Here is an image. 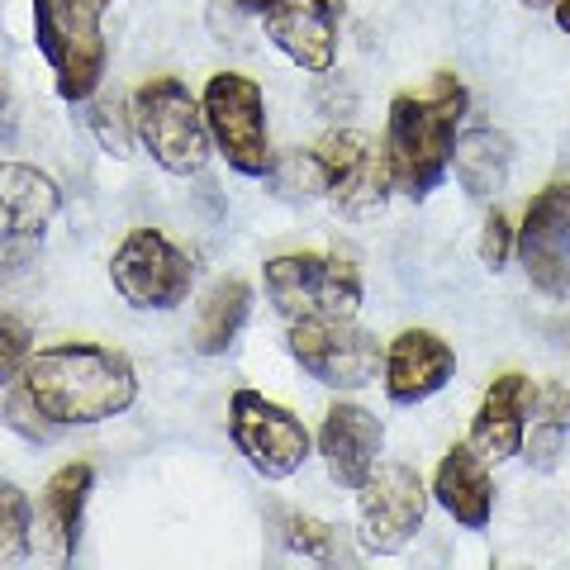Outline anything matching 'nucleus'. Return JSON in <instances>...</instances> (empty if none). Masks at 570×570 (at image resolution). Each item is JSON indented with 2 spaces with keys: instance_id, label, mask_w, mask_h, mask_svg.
Instances as JSON below:
<instances>
[{
  "instance_id": "nucleus-1",
  "label": "nucleus",
  "mask_w": 570,
  "mask_h": 570,
  "mask_svg": "<svg viewBox=\"0 0 570 570\" xmlns=\"http://www.w3.org/2000/svg\"><path fill=\"white\" fill-rule=\"evenodd\" d=\"M24 395L52 428H81L124 414L138 400L134 362L100 343H52L24 366Z\"/></svg>"
},
{
  "instance_id": "nucleus-2",
  "label": "nucleus",
  "mask_w": 570,
  "mask_h": 570,
  "mask_svg": "<svg viewBox=\"0 0 570 570\" xmlns=\"http://www.w3.org/2000/svg\"><path fill=\"white\" fill-rule=\"evenodd\" d=\"M466 115V86L452 71H438L423 96H395L385 119V153L390 171H395V190L409 200H423L442 186L452 171L456 129Z\"/></svg>"
},
{
  "instance_id": "nucleus-3",
  "label": "nucleus",
  "mask_w": 570,
  "mask_h": 570,
  "mask_svg": "<svg viewBox=\"0 0 570 570\" xmlns=\"http://www.w3.org/2000/svg\"><path fill=\"white\" fill-rule=\"evenodd\" d=\"M134 134L148 148V157L171 176H195L209 153V124L200 96H190V86L181 77H148L134 91Z\"/></svg>"
},
{
  "instance_id": "nucleus-4",
  "label": "nucleus",
  "mask_w": 570,
  "mask_h": 570,
  "mask_svg": "<svg viewBox=\"0 0 570 570\" xmlns=\"http://www.w3.org/2000/svg\"><path fill=\"white\" fill-rule=\"evenodd\" d=\"M266 299L285 324L295 318H356L362 309V272L333 253H285L266 262Z\"/></svg>"
},
{
  "instance_id": "nucleus-5",
  "label": "nucleus",
  "mask_w": 570,
  "mask_h": 570,
  "mask_svg": "<svg viewBox=\"0 0 570 570\" xmlns=\"http://www.w3.org/2000/svg\"><path fill=\"white\" fill-rule=\"evenodd\" d=\"M205 124L214 138V153L224 157L238 176H272L276 153L266 134V96L243 71H214L205 81Z\"/></svg>"
},
{
  "instance_id": "nucleus-6",
  "label": "nucleus",
  "mask_w": 570,
  "mask_h": 570,
  "mask_svg": "<svg viewBox=\"0 0 570 570\" xmlns=\"http://www.w3.org/2000/svg\"><path fill=\"white\" fill-rule=\"evenodd\" d=\"M428 513V485L409 461H376L371 475L356 485V538L371 557H395L414 542Z\"/></svg>"
},
{
  "instance_id": "nucleus-7",
  "label": "nucleus",
  "mask_w": 570,
  "mask_h": 570,
  "mask_svg": "<svg viewBox=\"0 0 570 570\" xmlns=\"http://www.w3.org/2000/svg\"><path fill=\"white\" fill-rule=\"evenodd\" d=\"M58 205L62 195L52 176L24 163H0V291L33 266Z\"/></svg>"
},
{
  "instance_id": "nucleus-8",
  "label": "nucleus",
  "mask_w": 570,
  "mask_h": 570,
  "mask_svg": "<svg viewBox=\"0 0 570 570\" xmlns=\"http://www.w3.org/2000/svg\"><path fill=\"white\" fill-rule=\"evenodd\" d=\"M291 356L328 390H362L385 371V352L356 318H295Z\"/></svg>"
},
{
  "instance_id": "nucleus-9",
  "label": "nucleus",
  "mask_w": 570,
  "mask_h": 570,
  "mask_svg": "<svg viewBox=\"0 0 570 570\" xmlns=\"http://www.w3.org/2000/svg\"><path fill=\"white\" fill-rule=\"evenodd\" d=\"M314 167L318 186L333 195V205L343 214H376L385 205V195L395 190V171H390L385 142H376L362 129H333L314 142Z\"/></svg>"
},
{
  "instance_id": "nucleus-10",
  "label": "nucleus",
  "mask_w": 570,
  "mask_h": 570,
  "mask_svg": "<svg viewBox=\"0 0 570 570\" xmlns=\"http://www.w3.org/2000/svg\"><path fill=\"white\" fill-rule=\"evenodd\" d=\"M228 433H234V448L247 456V466L266 480L295 475L314 448L309 428L285 404L257 395V390H234V400H228Z\"/></svg>"
},
{
  "instance_id": "nucleus-11",
  "label": "nucleus",
  "mask_w": 570,
  "mask_h": 570,
  "mask_svg": "<svg viewBox=\"0 0 570 570\" xmlns=\"http://www.w3.org/2000/svg\"><path fill=\"white\" fill-rule=\"evenodd\" d=\"M110 281L124 295V305H134V309H176V305H186V295L195 285V266L167 234L134 228L115 247Z\"/></svg>"
},
{
  "instance_id": "nucleus-12",
  "label": "nucleus",
  "mask_w": 570,
  "mask_h": 570,
  "mask_svg": "<svg viewBox=\"0 0 570 570\" xmlns=\"http://www.w3.org/2000/svg\"><path fill=\"white\" fill-rule=\"evenodd\" d=\"M513 257L542 295H570V181H551L528 200L523 228L513 238Z\"/></svg>"
},
{
  "instance_id": "nucleus-13",
  "label": "nucleus",
  "mask_w": 570,
  "mask_h": 570,
  "mask_svg": "<svg viewBox=\"0 0 570 570\" xmlns=\"http://www.w3.org/2000/svg\"><path fill=\"white\" fill-rule=\"evenodd\" d=\"M266 39L305 71H328L337 62V29H343V0H276L262 14Z\"/></svg>"
},
{
  "instance_id": "nucleus-14",
  "label": "nucleus",
  "mask_w": 570,
  "mask_h": 570,
  "mask_svg": "<svg viewBox=\"0 0 570 570\" xmlns=\"http://www.w3.org/2000/svg\"><path fill=\"white\" fill-rule=\"evenodd\" d=\"M318 456H324L333 485L356 490L385 456V423L362 404L337 400L324 414V428H318Z\"/></svg>"
},
{
  "instance_id": "nucleus-15",
  "label": "nucleus",
  "mask_w": 570,
  "mask_h": 570,
  "mask_svg": "<svg viewBox=\"0 0 570 570\" xmlns=\"http://www.w3.org/2000/svg\"><path fill=\"white\" fill-rule=\"evenodd\" d=\"M456 376V352L433 328H404L385 347V395L390 404H423Z\"/></svg>"
},
{
  "instance_id": "nucleus-16",
  "label": "nucleus",
  "mask_w": 570,
  "mask_h": 570,
  "mask_svg": "<svg viewBox=\"0 0 570 570\" xmlns=\"http://www.w3.org/2000/svg\"><path fill=\"white\" fill-rule=\"evenodd\" d=\"M532 395H538V385H532L523 371H504V376L490 381L485 400H480L475 419H471V448L485 461H509L523 452Z\"/></svg>"
},
{
  "instance_id": "nucleus-17",
  "label": "nucleus",
  "mask_w": 570,
  "mask_h": 570,
  "mask_svg": "<svg viewBox=\"0 0 570 570\" xmlns=\"http://www.w3.org/2000/svg\"><path fill=\"white\" fill-rule=\"evenodd\" d=\"M96 471L91 461H67L62 471H52V480L39 494V509H33V547L48 551L52 561H71L81 538V513L86 499H91Z\"/></svg>"
},
{
  "instance_id": "nucleus-18",
  "label": "nucleus",
  "mask_w": 570,
  "mask_h": 570,
  "mask_svg": "<svg viewBox=\"0 0 570 570\" xmlns=\"http://www.w3.org/2000/svg\"><path fill=\"white\" fill-rule=\"evenodd\" d=\"M433 499L452 513L461 528H485L494 519L490 461L480 456L471 442H456V448H448V456L438 461V475H433Z\"/></svg>"
},
{
  "instance_id": "nucleus-19",
  "label": "nucleus",
  "mask_w": 570,
  "mask_h": 570,
  "mask_svg": "<svg viewBox=\"0 0 570 570\" xmlns=\"http://www.w3.org/2000/svg\"><path fill=\"white\" fill-rule=\"evenodd\" d=\"M105 58H110V48H105L100 24H62V43L48 62L58 77V96L67 105L91 100L105 81Z\"/></svg>"
},
{
  "instance_id": "nucleus-20",
  "label": "nucleus",
  "mask_w": 570,
  "mask_h": 570,
  "mask_svg": "<svg viewBox=\"0 0 570 570\" xmlns=\"http://www.w3.org/2000/svg\"><path fill=\"white\" fill-rule=\"evenodd\" d=\"M452 167L456 181L466 186V195L475 200H490V195L504 190L509 167H513V142L499 129H466L452 148Z\"/></svg>"
},
{
  "instance_id": "nucleus-21",
  "label": "nucleus",
  "mask_w": 570,
  "mask_h": 570,
  "mask_svg": "<svg viewBox=\"0 0 570 570\" xmlns=\"http://www.w3.org/2000/svg\"><path fill=\"white\" fill-rule=\"evenodd\" d=\"M253 314V285L228 276V281H214L205 305H200V318H195V352L200 356H219L238 343V333Z\"/></svg>"
},
{
  "instance_id": "nucleus-22",
  "label": "nucleus",
  "mask_w": 570,
  "mask_h": 570,
  "mask_svg": "<svg viewBox=\"0 0 570 570\" xmlns=\"http://www.w3.org/2000/svg\"><path fill=\"white\" fill-rule=\"evenodd\" d=\"M570 438V385H542L532 395V423L523 433V448H528V461L538 471H551L561 461V448Z\"/></svg>"
},
{
  "instance_id": "nucleus-23",
  "label": "nucleus",
  "mask_w": 570,
  "mask_h": 570,
  "mask_svg": "<svg viewBox=\"0 0 570 570\" xmlns=\"http://www.w3.org/2000/svg\"><path fill=\"white\" fill-rule=\"evenodd\" d=\"M33 551V504L14 480H0V561H24Z\"/></svg>"
},
{
  "instance_id": "nucleus-24",
  "label": "nucleus",
  "mask_w": 570,
  "mask_h": 570,
  "mask_svg": "<svg viewBox=\"0 0 570 570\" xmlns=\"http://www.w3.org/2000/svg\"><path fill=\"white\" fill-rule=\"evenodd\" d=\"M91 134L100 138V148L105 153H115V157H129L134 148V105H124L119 96H91Z\"/></svg>"
},
{
  "instance_id": "nucleus-25",
  "label": "nucleus",
  "mask_w": 570,
  "mask_h": 570,
  "mask_svg": "<svg viewBox=\"0 0 570 570\" xmlns=\"http://www.w3.org/2000/svg\"><path fill=\"white\" fill-rule=\"evenodd\" d=\"M281 532L291 551H305L309 561H333V528L324 519H314V513H285Z\"/></svg>"
},
{
  "instance_id": "nucleus-26",
  "label": "nucleus",
  "mask_w": 570,
  "mask_h": 570,
  "mask_svg": "<svg viewBox=\"0 0 570 570\" xmlns=\"http://www.w3.org/2000/svg\"><path fill=\"white\" fill-rule=\"evenodd\" d=\"M33 356V333L20 314H0V385L20 381Z\"/></svg>"
},
{
  "instance_id": "nucleus-27",
  "label": "nucleus",
  "mask_w": 570,
  "mask_h": 570,
  "mask_svg": "<svg viewBox=\"0 0 570 570\" xmlns=\"http://www.w3.org/2000/svg\"><path fill=\"white\" fill-rule=\"evenodd\" d=\"M6 423L14 428V433H24L29 442H43L52 433V423L39 414V404H33L24 395V385L20 381H10V395H6Z\"/></svg>"
},
{
  "instance_id": "nucleus-28",
  "label": "nucleus",
  "mask_w": 570,
  "mask_h": 570,
  "mask_svg": "<svg viewBox=\"0 0 570 570\" xmlns=\"http://www.w3.org/2000/svg\"><path fill=\"white\" fill-rule=\"evenodd\" d=\"M513 238H519V228H509V214L504 209H490L485 214V234H480V257H485V266H504L513 257Z\"/></svg>"
},
{
  "instance_id": "nucleus-29",
  "label": "nucleus",
  "mask_w": 570,
  "mask_h": 570,
  "mask_svg": "<svg viewBox=\"0 0 570 570\" xmlns=\"http://www.w3.org/2000/svg\"><path fill=\"white\" fill-rule=\"evenodd\" d=\"M110 6L115 0H52V10H58L62 24H100Z\"/></svg>"
},
{
  "instance_id": "nucleus-30",
  "label": "nucleus",
  "mask_w": 570,
  "mask_h": 570,
  "mask_svg": "<svg viewBox=\"0 0 570 570\" xmlns=\"http://www.w3.org/2000/svg\"><path fill=\"white\" fill-rule=\"evenodd\" d=\"M234 6H238V10H253V14H266V10L276 6V0H234Z\"/></svg>"
},
{
  "instance_id": "nucleus-31",
  "label": "nucleus",
  "mask_w": 570,
  "mask_h": 570,
  "mask_svg": "<svg viewBox=\"0 0 570 570\" xmlns=\"http://www.w3.org/2000/svg\"><path fill=\"white\" fill-rule=\"evenodd\" d=\"M551 10H557V24L570 33V0H557V6H551Z\"/></svg>"
},
{
  "instance_id": "nucleus-32",
  "label": "nucleus",
  "mask_w": 570,
  "mask_h": 570,
  "mask_svg": "<svg viewBox=\"0 0 570 570\" xmlns=\"http://www.w3.org/2000/svg\"><path fill=\"white\" fill-rule=\"evenodd\" d=\"M519 6H532V10H542V6H557V0H519Z\"/></svg>"
},
{
  "instance_id": "nucleus-33",
  "label": "nucleus",
  "mask_w": 570,
  "mask_h": 570,
  "mask_svg": "<svg viewBox=\"0 0 570 570\" xmlns=\"http://www.w3.org/2000/svg\"><path fill=\"white\" fill-rule=\"evenodd\" d=\"M0 110H6V81H0Z\"/></svg>"
}]
</instances>
